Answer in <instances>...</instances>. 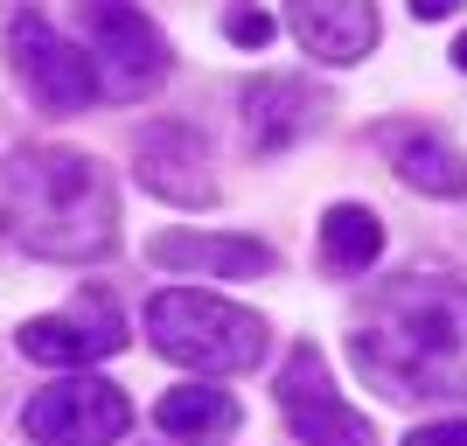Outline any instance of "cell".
<instances>
[{"label": "cell", "mask_w": 467, "mask_h": 446, "mask_svg": "<svg viewBox=\"0 0 467 446\" xmlns=\"http://www.w3.org/2000/svg\"><path fill=\"white\" fill-rule=\"evenodd\" d=\"M223 36H231L237 49H265V42H273V15H258V7H231V15H223Z\"/></svg>", "instance_id": "cell-16"}, {"label": "cell", "mask_w": 467, "mask_h": 446, "mask_svg": "<svg viewBox=\"0 0 467 446\" xmlns=\"http://www.w3.org/2000/svg\"><path fill=\"white\" fill-rule=\"evenodd\" d=\"M356 377L390 405L467 398V286L453 279H390L349 335Z\"/></svg>", "instance_id": "cell-1"}, {"label": "cell", "mask_w": 467, "mask_h": 446, "mask_svg": "<svg viewBox=\"0 0 467 446\" xmlns=\"http://www.w3.org/2000/svg\"><path fill=\"white\" fill-rule=\"evenodd\" d=\"M453 63H461V70H467V36H461V42H453Z\"/></svg>", "instance_id": "cell-19"}, {"label": "cell", "mask_w": 467, "mask_h": 446, "mask_svg": "<svg viewBox=\"0 0 467 446\" xmlns=\"http://www.w3.org/2000/svg\"><path fill=\"white\" fill-rule=\"evenodd\" d=\"M7 63H15L21 91L36 98L42 112H84L105 78H98V63L84 57V42L57 36L42 15H15L7 21Z\"/></svg>", "instance_id": "cell-6"}, {"label": "cell", "mask_w": 467, "mask_h": 446, "mask_svg": "<svg viewBox=\"0 0 467 446\" xmlns=\"http://www.w3.org/2000/svg\"><path fill=\"white\" fill-rule=\"evenodd\" d=\"M300 49L321 63H363L377 49V0H286Z\"/></svg>", "instance_id": "cell-10"}, {"label": "cell", "mask_w": 467, "mask_h": 446, "mask_svg": "<svg viewBox=\"0 0 467 446\" xmlns=\"http://www.w3.org/2000/svg\"><path fill=\"white\" fill-rule=\"evenodd\" d=\"M7 195V231L21 252L57 258V265H91L119 244V195L112 175L78 147H21L0 175Z\"/></svg>", "instance_id": "cell-2"}, {"label": "cell", "mask_w": 467, "mask_h": 446, "mask_svg": "<svg viewBox=\"0 0 467 446\" xmlns=\"http://www.w3.org/2000/svg\"><path fill=\"white\" fill-rule=\"evenodd\" d=\"M78 28H84L91 63H105V91L112 98H140L175 70V49L140 15V0H78Z\"/></svg>", "instance_id": "cell-4"}, {"label": "cell", "mask_w": 467, "mask_h": 446, "mask_svg": "<svg viewBox=\"0 0 467 446\" xmlns=\"http://www.w3.org/2000/svg\"><path fill=\"white\" fill-rule=\"evenodd\" d=\"M140 182L168 202H216V182H210V140L182 126V119H161L140 133Z\"/></svg>", "instance_id": "cell-9"}, {"label": "cell", "mask_w": 467, "mask_h": 446, "mask_svg": "<svg viewBox=\"0 0 467 446\" xmlns=\"http://www.w3.org/2000/svg\"><path fill=\"white\" fill-rule=\"evenodd\" d=\"M377 252H384V223H377V210H363V202H335L328 216H321V265L342 272V279H356V272H370Z\"/></svg>", "instance_id": "cell-15"}, {"label": "cell", "mask_w": 467, "mask_h": 446, "mask_svg": "<svg viewBox=\"0 0 467 446\" xmlns=\"http://www.w3.org/2000/svg\"><path fill=\"white\" fill-rule=\"evenodd\" d=\"M405 446H467V419H432V426H411Z\"/></svg>", "instance_id": "cell-17"}, {"label": "cell", "mask_w": 467, "mask_h": 446, "mask_svg": "<svg viewBox=\"0 0 467 446\" xmlns=\"http://www.w3.org/2000/svg\"><path fill=\"white\" fill-rule=\"evenodd\" d=\"M244 140L252 154H286L293 140H307V126L321 119V98L307 91L300 78H258L244 84Z\"/></svg>", "instance_id": "cell-13"}, {"label": "cell", "mask_w": 467, "mask_h": 446, "mask_svg": "<svg viewBox=\"0 0 467 446\" xmlns=\"http://www.w3.org/2000/svg\"><path fill=\"white\" fill-rule=\"evenodd\" d=\"M147 342L168 363L202 369V377H237V369L265 363V321L237 300H216L195 286H168L147 300Z\"/></svg>", "instance_id": "cell-3"}, {"label": "cell", "mask_w": 467, "mask_h": 446, "mask_svg": "<svg viewBox=\"0 0 467 446\" xmlns=\"http://www.w3.org/2000/svg\"><path fill=\"white\" fill-rule=\"evenodd\" d=\"M21 356L28 363H49V369H91L105 356L126 349V314L105 300V293H78L63 314H36V321H21Z\"/></svg>", "instance_id": "cell-8"}, {"label": "cell", "mask_w": 467, "mask_h": 446, "mask_svg": "<svg viewBox=\"0 0 467 446\" xmlns=\"http://www.w3.org/2000/svg\"><path fill=\"white\" fill-rule=\"evenodd\" d=\"M126 426H133V398L105 377H91V369L36 390L21 405V432L36 446H112L126 440Z\"/></svg>", "instance_id": "cell-5"}, {"label": "cell", "mask_w": 467, "mask_h": 446, "mask_svg": "<svg viewBox=\"0 0 467 446\" xmlns=\"http://www.w3.org/2000/svg\"><path fill=\"white\" fill-rule=\"evenodd\" d=\"M453 7H461V0H411V15H419V21H447Z\"/></svg>", "instance_id": "cell-18"}, {"label": "cell", "mask_w": 467, "mask_h": 446, "mask_svg": "<svg viewBox=\"0 0 467 446\" xmlns=\"http://www.w3.org/2000/svg\"><path fill=\"white\" fill-rule=\"evenodd\" d=\"M377 147H384V161L398 168L405 189L440 195V202L467 195V154L453 140H440L432 126H377Z\"/></svg>", "instance_id": "cell-12"}, {"label": "cell", "mask_w": 467, "mask_h": 446, "mask_svg": "<svg viewBox=\"0 0 467 446\" xmlns=\"http://www.w3.org/2000/svg\"><path fill=\"white\" fill-rule=\"evenodd\" d=\"M161 272H202V279H252V272H279V252L258 237H216V231H161L147 244Z\"/></svg>", "instance_id": "cell-11"}, {"label": "cell", "mask_w": 467, "mask_h": 446, "mask_svg": "<svg viewBox=\"0 0 467 446\" xmlns=\"http://www.w3.org/2000/svg\"><path fill=\"white\" fill-rule=\"evenodd\" d=\"M279 411H286V432L300 446H377V426L356 405H342V390L328 377V356L300 342V349L279 363Z\"/></svg>", "instance_id": "cell-7"}, {"label": "cell", "mask_w": 467, "mask_h": 446, "mask_svg": "<svg viewBox=\"0 0 467 446\" xmlns=\"http://www.w3.org/2000/svg\"><path fill=\"white\" fill-rule=\"evenodd\" d=\"M154 426L168 432V440H189V446H216L237 432V398L231 390H210V384H182L168 390L154 405Z\"/></svg>", "instance_id": "cell-14"}]
</instances>
